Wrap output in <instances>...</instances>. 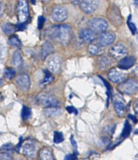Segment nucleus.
<instances>
[{"mask_svg": "<svg viewBox=\"0 0 138 160\" xmlns=\"http://www.w3.org/2000/svg\"><path fill=\"white\" fill-rule=\"evenodd\" d=\"M45 36L49 40H57L63 45H67L72 38V29L66 24L55 25L46 29Z\"/></svg>", "mask_w": 138, "mask_h": 160, "instance_id": "nucleus-1", "label": "nucleus"}, {"mask_svg": "<svg viewBox=\"0 0 138 160\" xmlns=\"http://www.w3.org/2000/svg\"><path fill=\"white\" fill-rule=\"evenodd\" d=\"M119 92L127 95L134 94L138 90V81L135 79H129L123 81L118 86Z\"/></svg>", "mask_w": 138, "mask_h": 160, "instance_id": "nucleus-2", "label": "nucleus"}, {"mask_svg": "<svg viewBox=\"0 0 138 160\" xmlns=\"http://www.w3.org/2000/svg\"><path fill=\"white\" fill-rule=\"evenodd\" d=\"M36 101L40 106L45 108L57 107L59 106V102L57 98L50 94L45 93V92H42L38 95L36 98Z\"/></svg>", "mask_w": 138, "mask_h": 160, "instance_id": "nucleus-3", "label": "nucleus"}, {"mask_svg": "<svg viewBox=\"0 0 138 160\" xmlns=\"http://www.w3.org/2000/svg\"><path fill=\"white\" fill-rule=\"evenodd\" d=\"M88 26L95 34H100L108 28V23L103 18H93L89 21Z\"/></svg>", "mask_w": 138, "mask_h": 160, "instance_id": "nucleus-4", "label": "nucleus"}, {"mask_svg": "<svg viewBox=\"0 0 138 160\" xmlns=\"http://www.w3.org/2000/svg\"><path fill=\"white\" fill-rule=\"evenodd\" d=\"M113 106L116 114L119 117H124L126 112V103L124 100L123 97L119 93H115L113 96Z\"/></svg>", "mask_w": 138, "mask_h": 160, "instance_id": "nucleus-5", "label": "nucleus"}, {"mask_svg": "<svg viewBox=\"0 0 138 160\" xmlns=\"http://www.w3.org/2000/svg\"><path fill=\"white\" fill-rule=\"evenodd\" d=\"M18 19L20 23H25L29 16V3L27 0H19L17 7Z\"/></svg>", "mask_w": 138, "mask_h": 160, "instance_id": "nucleus-6", "label": "nucleus"}, {"mask_svg": "<svg viewBox=\"0 0 138 160\" xmlns=\"http://www.w3.org/2000/svg\"><path fill=\"white\" fill-rule=\"evenodd\" d=\"M109 53L111 57L118 60V59L125 58L126 55L128 54V51H127V48L124 44L119 43L115 44L110 48Z\"/></svg>", "mask_w": 138, "mask_h": 160, "instance_id": "nucleus-7", "label": "nucleus"}, {"mask_svg": "<svg viewBox=\"0 0 138 160\" xmlns=\"http://www.w3.org/2000/svg\"><path fill=\"white\" fill-rule=\"evenodd\" d=\"M23 154L29 158H34L36 154V143L34 140L27 139L22 147Z\"/></svg>", "mask_w": 138, "mask_h": 160, "instance_id": "nucleus-8", "label": "nucleus"}, {"mask_svg": "<svg viewBox=\"0 0 138 160\" xmlns=\"http://www.w3.org/2000/svg\"><path fill=\"white\" fill-rule=\"evenodd\" d=\"M108 15L109 20L112 22V23L115 25V26H119L123 22V19H122V17H121L119 8L115 6V5H112L110 8Z\"/></svg>", "mask_w": 138, "mask_h": 160, "instance_id": "nucleus-9", "label": "nucleus"}, {"mask_svg": "<svg viewBox=\"0 0 138 160\" xmlns=\"http://www.w3.org/2000/svg\"><path fill=\"white\" fill-rule=\"evenodd\" d=\"M68 16V12L66 8L62 6H57L53 8L52 12V18L56 22H62L66 20Z\"/></svg>", "mask_w": 138, "mask_h": 160, "instance_id": "nucleus-10", "label": "nucleus"}, {"mask_svg": "<svg viewBox=\"0 0 138 160\" xmlns=\"http://www.w3.org/2000/svg\"><path fill=\"white\" fill-rule=\"evenodd\" d=\"M115 39V36L113 32H104L99 34L97 39L98 42L100 45L103 47H106V46L112 44Z\"/></svg>", "mask_w": 138, "mask_h": 160, "instance_id": "nucleus-11", "label": "nucleus"}, {"mask_svg": "<svg viewBox=\"0 0 138 160\" xmlns=\"http://www.w3.org/2000/svg\"><path fill=\"white\" fill-rule=\"evenodd\" d=\"M48 68L49 70L53 72H57L61 69V57L57 55H50L48 59L47 62Z\"/></svg>", "mask_w": 138, "mask_h": 160, "instance_id": "nucleus-12", "label": "nucleus"}, {"mask_svg": "<svg viewBox=\"0 0 138 160\" xmlns=\"http://www.w3.org/2000/svg\"><path fill=\"white\" fill-rule=\"evenodd\" d=\"M98 4V0H82L80 3V7L85 13L91 14L96 11Z\"/></svg>", "mask_w": 138, "mask_h": 160, "instance_id": "nucleus-13", "label": "nucleus"}, {"mask_svg": "<svg viewBox=\"0 0 138 160\" xmlns=\"http://www.w3.org/2000/svg\"><path fill=\"white\" fill-rule=\"evenodd\" d=\"M108 77L110 81H112L113 83L115 84L122 83L125 80V74L122 72L115 69V68H112V69H111L108 72Z\"/></svg>", "mask_w": 138, "mask_h": 160, "instance_id": "nucleus-14", "label": "nucleus"}, {"mask_svg": "<svg viewBox=\"0 0 138 160\" xmlns=\"http://www.w3.org/2000/svg\"><path fill=\"white\" fill-rule=\"evenodd\" d=\"M15 83L19 89L23 91H26L30 87V78L29 76L27 74H21L17 77L15 80Z\"/></svg>", "mask_w": 138, "mask_h": 160, "instance_id": "nucleus-15", "label": "nucleus"}, {"mask_svg": "<svg viewBox=\"0 0 138 160\" xmlns=\"http://www.w3.org/2000/svg\"><path fill=\"white\" fill-rule=\"evenodd\" d=\"M136 59L134 57H125L118 64V67L120 69H129L134 65Z\"/></svg>", "mask_w": 138, "mask_h": 160, "instance_id": "nucleus-16", "label": "nucleus"}, {"mask_svg": "<svg viewBox=\"0 0 138 160\" xmlns=\"http://www.w3.org/2000/svg\"><path fill=\"white\" fill-rule=\"evenodd\" d=\"M95 37V33L91 29L84 28L79 32V38L84 42H93Z\"/></svg>", "mask_w": 138, "mask_h": 160, "instance_id": "nucleus-17", "label": "nucleus"}, {"mask_svg": "<svg viewBox=\"0 0 138 160\" xmlns=\"http://www.w3.org/2000/svg\"><path fill=\"white\" fill-rule=\"evenodd\" d=\"M90 53L95 56H99L102 55L104 52V48L102 45H100L98 42H91L88 47Z\"/></svg>", "mask_w": 138, "mask_h": 160, "instance_id": "nucleus-18", "label": "nucleus"}, {"mask_svg": "<svg viewBox=\"0 0 138 160\" xmlns=\"http://www.w3.org/2000/svg\"><path fill=\"white\" fill-rule=\"evenodd\" d=\"M39 160H55L52 150L49 147H45L39 153Z\"/></svg>", "mask_w": 138, "mask_h": 160, "instance_id": "nucleus-19", "label": "nucleus"}, {"mask_svg": "<svg viewBox=\"0 0 138 160\" xmlns=\"http://www.w3.org/2000/svg\"><path fill=\"white\" fill-rule=\"evenodd\" d=\"M53 52V47L51 43L49 42H45L43 43L41 47V58L45 60L48 56L51 55Z\"/></svg>", "mask_w": 138, "mask_h": 160, "instance_id": "nucleus-20", "label": "nucleus"}, {"mask_svg": "<svg viewBox=\"0 0 138 160\" xmlns=\"http://www.w3.org/2000/svg\"><path fill=\"white\" fill-rule=\"evenodd\" d=\"M98 68L101 70H105L111 65V60L108 56H101L98 59Z\"/></svg>", "mask_w": 138, "mask_h": 160, "instance_id": "nucleus-21", "label": "nucleus"}, {"mask_svg": "<svg viewBox=\"0 0 138 160\" xmlns=\"http://www.w3.org/2000/svg\"><path fill=\"white\" fill-rule=\"evenodd\" d=\"M2 29L4 33H6L7 35H12L15 31H17V27H16V25L5 22L2 24Z\"/></svg>", "mask_w": 138, "mask_h": 160, "instance_id": "nucleus-22", "label": "nucleus"}, {"mask_svg": "<svg viewBox=\"0 0 138 160\" xmlns=\"http://www.w3.org/2000/svg\"><path fill=\"white\" fill-rule=\"evenodd\" d=\"M45 113H46V115L49 116V117H55V116L60 115L61 113V110L57 107H49L45 108Z\"/></svg>", "mask_w": 138, "mask_h": 160, "instance_id": "nucleus-23", "label": "nucleus"}, {"mask_svg": "<svg viewBox=\"0 0 138 160\" xmlns=\"http://www.w3.org/2000/svg\"><path fill=\"white\" fill-rule=\"evenodd\" d=\"M12 63H13L14 66L15 67H19L23 63V59H22V56H21V52L18 50L14 53L13 59H12Z\"/></svg>", "mask_w": 138, "mask_h": 160, "instance_id": "nucleus-24", "label": "nucleus"}, {"mask_svg": "<svg viewBox=\"0 0 138 160\" xmlns=\"http://www.w3.org/2000/svg\"><path fill=\"white\" fill-rule=\"evenodd\" d=\"M131 131H132V127H131V125L129 122V121L127 120L125 123V126H124L122 134H121V138H128L129 134H130Z\"/></svg>", "mask_w": 138, "mask_h": 160, "instance_id": "nucleus-25", "label": "nucleus"}, {"mask_svg": "<svg viewBox=\"0 0 138 160\" xmlns=\"http://www.w3.org/2000/svg\"><path fill=\"white\" fill-rule=\"evenodd\" d=\"M8 43H9L11 46H13V47H16V48L21 47L20 40H19V38H18L16 36H15V35H13V36H12L9 38V40H8Z\"/></svg>", "mask_w": 138, "mask_h": 160, "instance_id": "nucleus-26", "label": "nucleus"}, {"mask_svg": "<svg viewBox=\"0 0 138 160\" xmlns=\"http://www.w3.org/2000/svg\"><path fill=\"white\" fill-rule=\"evenodd\" d=\"M44 72H45V78H44L41 82L42 85H47V84L51 83L52 81H53V77L50 73V72L48 71V70H45Z\"/></svg>", "mask_w": 138, "mask_h": 160, "instance_id": "nucleus-27", "label": "nucleus"}, {"mask_svg": "<svg viewBox=\"0 0 138 160\" xmlns=\"http://www.w3.org/2000/svg\"><path fill=\"white\" fill-rule=\"evenodd\" d=\"M64 141V136H63L62 133L58 131L54 132V135H53V142L55 143H60L61 142Z\"/></svg>", "mask_w": 138, "mask_h": 160, "instance_id": "nucleus-28", "label": "nucleus"}, {"mask_svg": "<svg viewBox=\"0 0 138 160\" xmlns=\"http://www.w3.org/2000/svg\"><path fill=\"white\" fill-rule=\"evenodd\" d=\"M131 18H132V16L131 15H129V19H128V26H129V29H130L131 32H132V34L133 35H136V33H137V29H136V27L135 26V24L132 22V20H131Z\"/></svg>", "mask_w": 138, "mask_h": 160, "instance_id": "nucleus-29", "label": "nucleus"}, {"mask_svg": "<svg viewBox=\"0 0 138 160\" xmlns=\"http://www.w3.org/2000/svg\"><path fill=\"white\" fill-rule=\"evenodd\" d=\"M32 114V111L29 107L27 106H24L23 110H22V117L24 119H29L31 117Z\"/></svg>", "mask_w": 138, "mask_h": 160, "instance_id": "nucleus-30", "label": "nucleus"}, {"mask_svg": "<svg viewBox=\"0 0 138 160\" xmlns=\"http://www.w3.org/2000/svg\"><path fill=\"white\" fill-rule=\"evenodd\" d=\"M15 71L13 68H8L5 70V77L8 78V80H12L14 77H15Z\"/></svg>", "mask_w": 138, "mask_h": 160, "instance_id": "nucleus-31", "label": "nucleus"}, {"mask_svg": "<svg viewBox=\"0 0 138 160\" xmlns=\"http://www.w3.org/2000/svg\"><path fill=\"white\" fill-rule=\"evenodd\" d=\"M45 17H43L42 15H40V16L38 17V20H37L38 29L41 30V29L43 28L44 24H45Z\"/></svg>", "mask_w": 138, "mask_h": 160, "instance_id": "nucleus-32", "label": "nucleus"}, {"mask_svg": "<svg viewBox=\"0 0 138 160\" xmlns=\"http://www.w3.org/2000/svg\"><path fill=\"white\" fill-rule=\"evenodd\" d=\"M0 160H12V158L8 153H0Z\"/></svg>", "mask_w": 138, "mask_h": 160, "instance_id": "nucleus-33", "label": "nucleus"}, {"mask_svg": "<svg viewBox=\"0 0 138 160\" xmlns=\"http://www.w3.org/2000/svg\"><path fill=\"white\" fill-rule=\"evenodd\" d=\"M66 110H67L70 113H75V114H78V110H77L74 106H67V107H66Z\"/></svg>", "mask_w": 138, "mask_h": 160, "instance_id": "nucleus-34", "label": "nucleus"}, {"mask_svg": "<svg viewBox=\"0 0 138 160\" xmlns=\"http://www.w3.org/2000/svg\"><path fill=\"white\" fill-rule=\"evenodd\" d=\"M77 154H67L66 157H65L64 160H76L77 158V156H76Z\"/></svg>", "mask_w": 138, "mask_h": 160, "instance_id": "nucleus-35", "label": "nucleus"}, {"mask_svg": "<svg viewBox=\"0 0 138 160\" xmlns=\"http://www.w3.org/2000/svg\"><path fill=\"white\" fill-rule=\"evenodd\" d=\"M70 141H71L73 147H74V154H78V152H77V143H76L75 140H74V138L73 136H71V138H70Z\"/></svg>", "mask_w": 138, "mask_h": 160, "instance_id": "nucleus-36", "label": "nucleus"}, {"mask_svg": "<svg viewBox=\"0 0 138 160\" xmlns=\"http://www.w3.org/2000/svg\"><path fill=\"white\" fill-rule=\"evenodd\" d=\"M17 27V31H24L26 29V25L24 23H19V24L16 25Z\"/></svg>", "mask_w": 138, "mask_h": 160, "instance_id": "nucleus-37", "label": "nucleus"}, {"mask_svg": "<svg viewBox=\"0 0 138 160\" xmlns=\"http://www.w3.org/2000/svg\"><path fill=\"white\" fill-rule=\"evenodd\" d=\"M12 148V145L11 143H8V144H4L2 147H1V150H6V151H9Z\"/></svg>", "mask_w": 138, "mask_h": 160, "instance_id": "nucleus-38", "label": "nucleus"}, {"mask_svg": "<svg viewBox=\"0 0 138 160\" xmlns=\"http://www.w3.org/2000/svg\"><path fill=\"white\" fill-rule=\"evenodd\" d=\"M133 109H134V111L136 113V114L138 116V100H136L134 103V106H133Z\"/></svg>", "mask_w": 138, "mask_h": 160, "instance_id": "nucleus-39", "label": "nucleus"}, {"mask_svg": "<svg viewBox=\"0 0 138 160\" xmlns=\"http://www.w3.org/2000/svg\"><path fill=\"white\" fill-rule=\"evenodd\" d=\"M128 117H129V118L131 119V120H132V122H134V123L137 122V119H136V118L135 117V116H133V115L129 114V116H128Z\"/></svg>", "mask_w": 138, "mask_h": 160, "instance_id": "nucleus-40", "label": "nucleus"}, {"mask_svg": "<svg viewBox=\"0 0 138 160\" xmlns=\"http://www.w3.org/2000/svg\"><path fill=\"white\" fill-rule=\"evenodd\" d=\"M3 12H4L3 4L2 2L0 1V16H2L3 14Z\"/></svg>", "mask_w": 138, "mask_h": 160, "instance_id": "nucleus-41", "label": "nucleus"}, {"mask_svg": "<svg viewBox=\"0 0 138 160\" xmlns=\"http://www.w3.org/2000/svg\"><path fill=\"white\" fill-rule=\"evenodd\" d=\"M22 142H23V138L20 137V138H19V144H18V146H17V147H16V150H17V151H19V148H20V147H21V144H22ZM18 152H19V151H18Z\"/></svg>", "mask_w": 138, "mask_h": 160, "instance_id": "nucleus-42", "label": "nucleus"}, {"mask_svg": "<svg viewBox=\"0 0 138 160\" xmlns=\"http://www.w3.org/2000/svg\"><path fill=\"white\" fill-rule=\"evenodd\" d=\"M82 1V0H72V2H74L75 5H78V4H80L81 3V2Z\"/></svg>", "mask_w": 138, "mask_h": 160, "instance_id": "nucleus-43", "label": "nucleus"}, {"mask_svg": "<svg viewBox=\"0 0 138 160\" xmlns=\"http://www.w3.org/2000/svg\"><path fill=\"white\" fill-rule=\"evenodd\" d=\"M134 1V3L136 7H138V0H133Z\"/></svg>", "mask_w": 138, "mask_h": 160, "instance_id": "nucleus-44", "label": "nucleus"}, {"mask_svg": "<svg viewBox=\"0 0 138 160\" xmlns=\"http://www.w3.org/2000/svg\"><path fill=\"white\" fill-rule=\"evenodd\" d=\"M31 2H32V3L35 4L36 3V0H31Z\"/></svg>", "mask_w": 138, "mask_h": 160, "instance_id": "nucleus-45", "label": "nucleus"}, {"mask_svg": "<svg viewBox=\"0 0 138 160\" xmlns=\"http://www.w3.org/2000/svg\"><path fill=\"white\" fill-rule=\"evenodd\" d=\"M2 84H3V82H2V80H0V85H2Z\"/></svg>", "mask_w": 138, "mask_h": 160, "instance_id": "nucleus-46", "label": "nucleus"}]
</instances>
